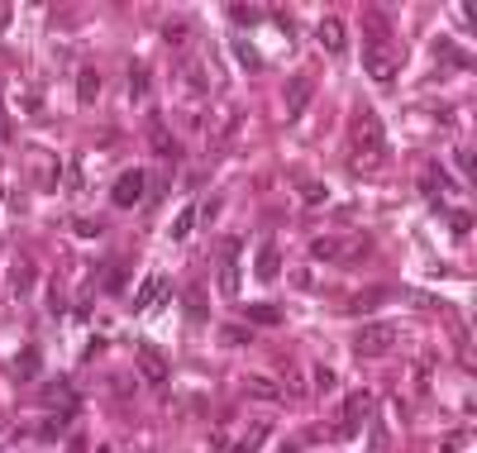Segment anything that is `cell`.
I'll return each instance as SVG.
<instances>
[{"mask_svg":"<svg viewBox=\"0 0 477 453\" xmlns=\"http://www.w3.org/2000/svg\"><path fill=\"white\" fill-rule=\"evenodd\" d=\"M325 196H329V191L320 187V182H306V187H301V201H306V206H320Z\"/></svg>","mask_w":477,"mask_h":453,"instance_id":"cell-26","label":"cell"},{"mask_svg":"<svg viewBox=\"0 0 477 453\" xmlns=\"http://www.w3.org/2000/svg\"><path fill=\"white\" fill-rule=\"evenodd\" d=\"M468 229H473V215L458 210V215H453V234H468Z\"/></svg>","mask_w":477,"mask_h":453,"instance_id":"cell-31","label":"cell"},{"mask_svg":"<svg viewBox=\"0 0 477 453\" xmlns=\"http://www.w3.org/2000/svg\"><path fill=\"white\" fill-rule=\"evenodd\" d=\"M0 143H10V120H5V110H0Z\"/></svg>","mask_w":477,"mask_h":453,"instance_id":"cell-35","label":"cell"},{"mask_svg":"<svg viewBox=\"0 0 477 453\" xmlns=\"http://www.w3.org/2000/svg\"><path fill=\"white\" fill-rule=\"evenodd\" d=\"M106 287H110V292H120V287H124V263H120V267H110V277H106Z\"/></svg>","mask_w":477,"mask_h":453,"instance_id":"cell-32","label":"cell"},{"mask_svg":"<svg viewBox=\"0 0 477 453\" xmlns=\"http://www.w3.org/2000/svg\"><path fill=\"white\" fill-rule=\"evenodd\" d=\"M277 453H301V449H296V444H282V449H277Z\"/></svg>","mask_w":477,"mask_h":453,"instance_id":"cell-37","label":"cell"},{"mask_svg":"<svg viewBox=\"0 0 477 453\" xmlns=\"http://www.w3.org/2000/svg\"><path fill=\"white\" fill-rule=\"evenodd\" d=\"M334 387H339V377H334L329 368H325V363H320V368H315V391H334Z\"/></svg>","mask_w":477,"mask_h":453,"instance_id":"cell-25","label":"cell"},{"mask_svg":"<svg viewBox=\"0 0 477 453\" xmlns=\"http://www.w3.org/2000/svg\"><path fill=\"white\" fill-rule=\"evenodd\" d=\"M368 405H372L368 391H353V396L344 401V420L329 429V439H353V434H358V425L368 420Z\"/></svg>","mask_w":477,"mask_h":453,"instance_id":"cell-6","label":"cell"},{"mask_svg":"<svg viewBox=\"0 0 477 453\" xmlns=\"http://www.w3.org/2000/svg\"><path fill=\"white\" fill-rule=\"evenodd\" d=\"M348 253H353V248L339 243V239H315L311 243V258H315V263H334V258H348Z\"/></svg>","mask_w":477,"mask_h":453,"instance_id":"cell-12","label":"cell"},{"mask_svg":"<svg viewBox=\"0 0 477 453\" xmlns=\"http://www.w3.org/2000/svg\"><path fill=\"white\" fill-rule=\"evenodd\" d=\"M29 287H34V267H20V272H15V296H24Z\"/></svg>","mask_w":477,"mask_h":453,"instance_id":"cell-28","label":"cell"},{"mask_svg":"<svg viewBox=\"0 0 477 453\" xmlns=\"http://www.w3.org/2000/svg\"><path fill=\"white\" fill-rule=\"evenodd\" d=\"M38 368H43V353H38V344H29L20 358H15V373H20V382H34L38 377Z\"/></svg>","mask_w":477,"mask_h":453,"instance_id":"cell-13","label":"cell"},{"mask_svg":"<svg viewBox=\"0 0 477 453\" xmlns=\"http://www.w3.org/2000/svg\"><path fill=\"white\" fill-rule=\"evenodd\" d=\"M229 20H234V24H258L263 10H253V5H229Z\"/></svg>","mask_w":477,"mask_h":453,"instance_id":"cell-22","label":"cell"},{"mask_svg":"<svg viewBox=\"0 0 477 453\" xmlns=\"http://www.w3.org/2000/svg\"><path fill=\"white\" fill-rule=\"evenodd\" d=\"M153 153H158V158H172V153H177V143L167 138V129H162V120H153Z\"/></svg>","mask_w":477,"mask_h":453,"instance_id":"cell-19","label":"cell"},{"mask_svg":"<svg viewBox=\"0 0 477 453\" xmlns=\"http://www.w3.org/2000/svg\"><path fill=\"white\" fill-rule=\"evenodd\" d=\"M220 334H225V344H243V339H248V329H243V324H225Z\"/></svg>","mask_w":477,"mask_h":453,"instance_id":"cell-30","label":"cell"},{"mask_svg":"<svg viewBox=\"0 0 477 453\" xmlns=\"http://www.w3.org/2000/svg\"><path fill=\"white\" fill-rule=\"evenodd\" d=\"M96 96H101V72H96V67H77V101L91 106Z\"/></svg>","mask_w":477,"mask_h":453,"instance_id":"cell-11","label":"cell"},{"mask_svg":"<svg viewBox=\"0 0 477 453\" xmlns=\"http://www.w3.org/2000/svg\"><path fill=\"white\" fill-rule=\"evenodd\" d=\"M158 292H162V277L153 272V277H148V282L138 287V296H134V310H148V305H153V296H158Z\"/></svg>","mask_w":477,"mask_h":453,"instance_id":"cell-17","label":"cell"},{"mask_svg":"<svg viewBox=\"0 0 477 453\" xmlns=\"http://www.w3.org/2000/svg\"><path fill=\"white\" fill-rule=\"evenodd\" d=\"M239 62H248V67H258V53H253L248 43H239Z\"/></svg>","mask_w":477,"mask_h":453,"instance_id":"cell-34","label":"cell"},{"mask_svg":"<svg viewBox=\"0 0 477 453\" xmlns=\"http://www.w3.org/2000/svg\"><path fill=\"white\" fill-rule=\"evenodd\" d=\"M162 38H167V43H182L186 29H182V24H167V29H162Z\"/></svg>","mask_w":477,"mask_h":453,"instance_id":"cell-33","label":"cell"},{"mask_svg":"<svg viewBox=\"0 0 477 453\" xmlns=\"http://www.w3.org/2000/svg\"><path fill=\"white\" fill-rule=\"evenodd\" d=\"M67 191H72V196L81 191V162H77V158L67 162Z\"/></svg>","mask_w":477,"mask_h":453,"instance_id":"cell-29","label":"cell"},{"mask_svg":"<svg viewBox=\"0 0 477 453\" xmlns=\"http://www.w3.org/2000/svg\"><path fill=\"white\" fill-rule=\"evenodd\" d=\"M368 449H372V453H387V425H382L377 415H372V434H368Z\"/></svg>","mask_w":477,"mask_h":453,"instance_id":"cell-24","label":"cell"},{"mask_svg":"<svg viewBox=\"0 0 477 453\" xmlns=\"http://www.w3.org/2000/svg\"><path fill=\"white\" fill-rule=\"evenodd\" d=\"M353 134H358V153H353V167H358V172H377V167L387 162V129H382V120H377L372 110H358V120H353Z\"/></svg>","mask_w":477,"mask_h":453,"instance_id":"cell-1","label":"cell"},{"mask_svg":"<svg viewBox=\"0 0 477 453\" xmlns=\"http://www.w3.org/2000/svg\"><path fill=\"white\" fill-rule=\"evenodd\" d=\"M434 57H444V62H453V67H468V62H473L468 53H458L449 38H439V43H434Z\"/></svg>","mask_w":477,"mask_h":453,"instance_id":"cell-18","label":"cell"},{"mask_svg":"<svg viewBox=\"0 0 477 453\" xmlns=\"http://www.w3.org/2000/svg\"><path fill=\"white\" fill-rule=\"evenodd\" d=\"M67 453H86V439H81V434H77V439L67 444Z\"/></svg>","mask_w":477,"mask_h":453,"instance_id":"cell-36","label":"cell"},{"mask_svg":"<svg viewBox=\"0 0 477 453\" xmlns=\"http://www.w3.org/2000/svg\"><path fill=\"white\" fill-rule=\"evenodd\" d=\"M363 67H368V77L377 81V86H392L401 57L392 53V48H382V43H363Z\"/></svg>","mask_w":477,"mask_h":453,"instance_id":"cell-3","label":"cell"},{"mask_svg":"<svg viewBox=\"0 0 477 453\" xmlns=\"http://www.w3.org/2000/svg\"><path fill=\"white\" fill-rule=\"evenodd\" d=\"M143 187H148V172H143V167H129V172H120V177H115L110 201H115L120 210H134V206L143 201Z\"/></svg>","mask_w":477,"mask_h":453,"instance_id":"cell-4","label":"cell"},{"mask_svg":"<svg viewBox=\"0 0 477 453\" xmlns=\"http://www.w3.org/2000/svg\"><path fill=\"white\" fill-rule=\"evenodd\" d=\"M72 224H77V234H81V239H101V229H106L101 220H72Z\"/></svg>","mask_w":477,"mask_h":453,"instance_id":"cell-27","label":"cell"},{"mask_svg":"<svg viewBox=\"0 0 477 453\" xmlns=\"http://www.w3.org/2000/svg\"><path fill=\"white\" fill-rule=\"evenodd\" d=\"M243 315H248V324H267V329H272V324H282V310H277V305H267V301L248 305Z\"/></svg>","mask_w":477,"mask_h":453,"instance_id":"cell-14","label":"cell"},{"mask_svg":"<svg viewBox=\"0 0 477 453\" xmlns=\"http://www.w3.org/2000/svg\"><path fill=\"white\" fill-rule=\"evenodd\" d=\"M129 96H134V101L148 96V67H129Z\"/></svg>","mask_w":477,"mask_h":453,"instance_id":"cell-20","label":"cell"},{"mask_svg":"<svg viewBox=\"0 0 477 453\" xmlns=\"http://www.w3.org/2000/svg\"><path fill=\"white\" fill-rule=\"evenodd\" d=\"M243 387H248V396H258V401H277V396H282V387L267 382V377H248Z\"/></svg>","mask_w":477,"mask_h":453,"instance_id":"cell-15","label":"cell"},{"mask_svg":"<svg viewBox=\"0 0 477 453\" xmlns=\"http://www.w3.org/2000/svg\"><path fill=\"white\" fill-rule=\"evenodd\" d=\"M191 224H196V206H186V210L177 215V224H172V239H186V234H191Z\"/></svg>","mask_w":477,"mask_h":453,"instance_id":"cell-23","label":"cell"},{"mask_svg":"<svg viewBox=\"0 0 477 453\" xmlns=\"http://www.w3.org/2000/svg\"><path fill=\"white\" fill-rule=\"evenodd\" d=\"M138 373H143L148 387H162V382H167V358H162L153 344H138Z\"/></svg>","mask_w":477,"mask_h":453,"instance_id":"cell-9","label":"cell"},{"mask_svg":"<svg viewBox=\"0 0 477 453\" xmlns=\"http://www.w3.org/2000/svg\"><path fill=\"white\" fill-rule=\"evenodd\" d=\"M263 439H267V425H253V429H248V434H243V439H239L229 453H258V449H263Z\"/></svg>","mask_w":477,"mask_h":453,"instance_id":"cell-16","label":"cell"},{"mask_svg":"<svg viewBox=\"0 0 477 453\" xmlns=\"http://www.w3.org/2000/svg\"><path fill=\"white\" fill-rule=\"evenodd\" d=\"M253 277H258V282H277V277H282V248H277V239H263V243H258Z\"/></svg>","mask_w":477,"mask_h":453,"instance_id":"cell-7","label":"cell"},{"mask_svg":"<svg viewBox=\"0 0 477 453\" xmlns=\"http://www.w3.org/2000/svg\"><path fill=\"white\" fill-rule=\"evenodd\" d=\"M315 38H320V48H325V53H344L348 48V38H344V20H334V15H329V20H320V29H315Z\"/></svg>","mask_w":477,"mask_h":453,"instance_id":"cell-10","label":"cell"},{"mask_svg":"<svg viewBox=\"0 0 477 453\" xmlns=\"http://www.w3.org/2000/svg\"><path fill=\"white\" fill-rule=\"evenodd\" d=\"M392 344H397V329L392 324H363L353 334V353L358 358H382V353H392Z\"/></svg>","mask_w":477,"mask_h":453,"instance_id":"cell-2","label":"cell"},{"mask_svg":"<svg viewBox=\"0 0 477 453\" xmlns=\"http://www.w3.org/2000/svg\"><path fill=\"white\" fill-rule=\"evenodd\" d=\"M382 296H387L382 287H372V292H358L353 301H348V310H372V305H382Z\"/></svg>","mask_w":477,"mask_h":453,"instance_id":"cell-21","label":"cell"},{"mask_svg":"<svg viewBox=\"0 0 477 453\" xmlns=\"http://www.w3.org/2000/svg\"><path fill=\"white\" fill-rule=\"evenodd\" d=\"M311 101H315V77L296 72V77L287 81V91H282V106H287V120H301Z\"/></svg>","mask_w":477,"mask_h":453,"instance_id":"cell-5","label":"cell"},{"mask_svg":"<svg viewBox=\"0 0 477 453\" xmlns=\"http://www.w3.org/2000/svg\"><path fill=\"white\" fill-rule=\"evenodd\" d=\"M239 243L229 239L225 243V263H220V282H215V287H220V296H225V301H239Z\"/></svg>","mask_w":477,"mask_h":453,"instance_id":"cell-8","label":"cell"}]
</instances>
